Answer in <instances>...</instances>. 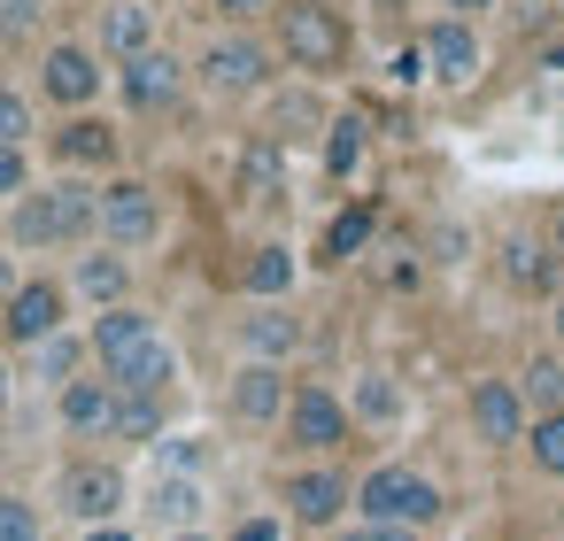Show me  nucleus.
I'll list each match as a JSON object with an SVG mask.
<instances>
[{"mask_svg":"<svg viewBox=\"0 0 564 541\" xmlns=\"http://www.w3.org/2000/svg\"><path fill=\"white\" fill-rule=\"evenodd\" d=\"M17 256H78L101 240V178H40L24 202H9V225H0Z\"/></svg>","mask_w":564,"mask_h":541,"instance_id":"obj_1","label":"nucleus"},{"mask_svg":"<svg viewBox=\"0 0 564 541\" xmlns=\"http://www.w3.org/2000/svg\"><path fill=\"white\" fill-rule=\"evenodd\" d=\"M186 63H194V101H209V109H256V101H271L279 71H286L271 32H209Z\"/></svg>","mask_w":564,"mask_h":541,"instance_id":"obj_2","label":"nucleus"},{"mask_svg":"<svg viewBox=\"0 0 564 541\" xmlns=\"http://www.w3.org/2000/svg\"><path fill=\"white\" fill-rule=\"evenodd\" d=\"M263 32H271L279 63L294 78H310V86H325V78H340L356 63V24H348L340 0H279Z\"/></svg>","mask_w":564,"mask_h":541,"instance_id":"obj_3","label":"nucleus"},{"mask_svg":"<svg viewBox=\"0 0 564 541\" xmlns=\"http://www.w3.org/2000/svg\"><path fill=\"white\" fill-rule=\"evenodd\" d=\"M356 518H379V526H410V533H433L448 518V487L410 464V456H379L356 472Z\"/></svg>","mask_w":564,"mask_h":541,"instance_id":"obj_4","label":"nucleus"},{"mask_svg":"<svg viewBox=\"0 0 564 541\" xmlns=\"http://www.w3.org/2000/svg\"><path fill=\"white\" fill-rule=\"evenodd\" d=\"M279 518H286L294 533H310V541L340 533V526L356 518V472H348L340 456H325V464H286V472H279Z\"/></svg>","mask_w":564,"mask_h":541,"instance_id":"obj_5","label":"nucleus"},{"mask_svg":"<svg viewBox=\"0 0 564 541\" xmlns=\"http://www.w3.org/2000/svg\"><path fill=\"white\" fill-rule=\"evenodd\" d=\"M348 441H356L348 394L325 387V379H294V402H286V418H279V448H286L294 464H325V456H340Z\"/></svg>","mask_w":564,"mask_h":541,"instance_id":"obj_6","label":"nucleus"},{"mask_svg":"<svg viewBox=\"0 0 564 541\" xmlns=\"http://www.w3.org/2000/svg\"><path fill=\"white\" fill-rule=\"evenodd\" d=\"M117 101H124L132 125H171L194 101V63L178 47H148V55L117 63Z\"/></svg>","mask_w":564,"mask_h":541,"instance_id":"obj_7","label":"nucleus"},{"mask_svg":"<svg viewBox=\"0 0 564 541\" xmlns=\"http://www.w3.org/2000/svg\"><path fill=\"white\" fill-rule=\"evenodd\" d=\"M55 510H63L70 526H117V518L132 510V472H124V456H101V448L70 456V464L55 472Z\"/></svg>","mask_w":564,"mask_h":541,"instance_id":"obj_8","label":"nucleus"},{"mask_svg":"<svg viewBox=\"0 0 564 541\" xmlns=\"http://www.w3.org/2000/svg\"><path fill=\"white\" fill-rule=\"evenodd\" d=\"M163 232H171V202H163V186H155V178H140V171L101 178V240H109V248L148 256Z\"/></svg>","mask_w":564,"mask_h":541,"instance_id":"obj_9","label":"nucleus"},{"mask_svg":"<svg viewBox=\"0 0 564 541\" xmlns=\"http://www.w3.org/2000/svg\"><path fill=\"white\" fill-rule=\"evenodd\" d=\"M70 310H78L70 279H55V271H24L17 302L0 310V348H9V356H32V348H47L55 333H70Z\"/></svg>","mask_w":564,"mask_h":541,"instance_id":"obj_10","label":"nucleus"},{"mask_svg":"<svg viewBox=\"0 0 564 541\" xmlns=\"http://www.w3.org/2000/svg\"><path fill=\"white\" fill-rule=\"evenodd\" d=\"M109 78H117V71L101 63L94 40H47V47H40V101L63 109V117L101 109V86H109Z\"/></svg>","mask_w":564,"mask_h":541,"instance_id":"obj_11","label":"nucleus"},{"mask_svg":"<svg viewBox=\"0 0 564 541\" xmlns=\"http://www.w3.org/2000/svg\"><path fill=\"white\" fill-rule=\"evenodd\" d=\"M464 425H471V441L487 456H510V448H525L533 410H525V394H518L510 371H479V379H464Z\"/></svg>","mask_w":564,"mask_h":541,"instance_id":"obj_12","label":"nucleus"},{"mask_svg":"<svg viewBox=\"0 0 564 541\" xmlns=\"http://www.w3.org/2000/svg\"><path fill=\"white\" fill-rule=\"evenodd\" d=\"M417 55H425V86L433 94H471L487 78V32L479 24L433 17V24H417Z\"/></svg>","mask_w":564,"mask_h":541,"instance_id":"obj_13","label":"nucleus"},{"mask_svg":"<svg viewBox=\"0 0 564 541\" xmlns=\"http://www.w3.org/2000/svg\"><path fill=\"white\" fill-rule=\"evenodd\" d=\"M47 155H55L63 178H117L124 171V132H117V117L78 109V117H63L47 132Z\"/></svg>","mask_w":564,"mask_h":541,"instance_id":"obj_14","label":"nucleus"},{"mask_svg":"<svg viewBox=\"0 0 564 541\" xmlns=\"http://www.w3.org/2000/svg\"><path fill=\"white\" fill-rule=\"evenodd\" d=\"M217 402H225V418L240 425V433H279V418H286V402H294V371L286 364H232L225 371V387H217Z\"/></svg>","mask_w":564,"mask_h":541,"instance_id":"obj_15","label":"nucleus"},{"mask_svg":"<svg viewBox=\"0 0 564 541\" xmlns=\"http://www.w3.org/2000/svg\"><path fill=\"white\" fill-rule=\"evenodd\" d=\"M232 348L248 356V364H302V348H310V317L294 310V302H248L240 317H232Z\"/></svg>","mask_w":564,"mask_h":541,"instance_id":"obj_16","label":"nucleus"},{"mask_svg":"<svg viewBox=\"0 0 564 541\" xmlns=\"http://www.w3.org/2000/svg\"><path fill=\"white\" fill-rule=\"evenodd\" d=\"M495 279H502L518 302H564V263H556L549 232L510 225V232L495 240Z\"/></svg>","mask_w":564,"mask_h":541,"instance_id":"obj_17","label":"nucleus"},{"mask_svg":"<svg viewBox=\"0 0 564 541\" xmlns=\"http://www.w3.org/2000/svg\"><path fill=\"white\" fill-rule=\"evenodd\" d=\"M63 279H70V294H78L86 310H117V302H140V271H132V256H124V248H109V240L78 248Z\"/></svg>","mask_w":564,"mask_h":541,"instance_id":"obj_18","label":"nucleus"},{"mask_svg":"<svg viewBox=\"0 0 564 541\" xmlns=\"http://www.w3.org/2000/svg\"><path fill=\"white\" fill-rule=\"evenodd\" d=\"M148 340H163V317L148 302H117V310H94L86 317V348H94V371H117L124 356H140Z\"/></svg>","mask_w":564,"mask_h":541,"instance_id":"obj_19","label":"nucleus"},{"mask_svg":"<svg viewBox=\"0 0 564 541\" xmlns=\"http://www.w3.org/2000/svg\"><path fill=\"white\" fill-rule=\"evenodd\" d=\"M94 47H101V63L117 71V63H132V55H148V47H163V17H155V0H101L94 9Z\"/></svg>","mask_w":564,"mask_h":541,"instance_id":"obj_20","label":"nucleus"},{"mask_svg":"<svg viewBox=\"0 0 564 541\" xmlns=\"http://www.w3.org/2000/svg\"><path fill=\"white\" fill-rule=\"evenodd\" d=\"M294 286H302V256L286 240H256L232 263V294L240 302H294Z\"/></svg>","mask_w":564,"mask_h":541,"instance_id":"obj_21","label":"nucleus"},{"mask_svg":"<svg viewBox=\"0 0 564 541\" xmlns=\"http://www.w3.org/2000/svg\"><path fill=\"white\" fill-rule=\"evenodd\" d=\"M55 425H63L70 441H109V433H117V379H109V371L70 379V387L55 394Z\"/></svg>","mask_w":564,"mask_h":541,"instance_id":"obj_22","label":"nucleus"},{"mask_svg":"<svg viewBox=\"0 0 564 541\" xmlns=\"http://www.w3.org/2000/svg\"><path fill=\"white\" fill-rule=\"evenodd\" d=\"M348 418H356V433H402V418H410V394H402V379H394L387 364H364V371H348Z\"/></svg>","mask_w":564,"mask_h":541,"instance_id":"obj_23","label":"nucleus"},{"mask_svg":"<svg viewBox=\"0 0 564 541\" xmlns=\"http://www.w3.org/2000/svg\"><path fill=\"white\" fill-rule=\"evenodd\" d=\"M364 163H371V117H364V109H333V125H325V140H317L325 186H356Z\"/></svg>","mask_w":564,"mask_h":541,"instance_id":"obj_24","label":"nucleus"},{"mask_svg":"<svg viewBox=\"0 0 564 541\" xmlns=\"http://www.w3.org/2000/svg\"><path fill=\"white\" fill-rule=\"evenodd\" d=\"M232 194L256 202V209H279L286 202V148L263 140V132H248L240 155H232Z\"/></svg>","mask_w":564,"mask_h":541,"instance_id":"obj_25","label":"nucleus"},{"mask_svg":"<svg viewBox=\"0 0 564 541\" xmlns=\"http://www.w3.org/2000/svg\"><path fill=\"white\" fill-rule=\"evenodd\" d=\"M379 248V202H340L333 217H325V232H317V263L325 271H348V263H364Z\"/></svg>","mask_w":564,"mask_h":541,"instance_id":"obj_26","label":"nucleus"},{"mask_svg":"<svg viewBox=\"0 0 564 541\" xmlns=\"http://www.w3.org/2000/svg\"><path fill=\"white\" fill-rule=\"evenodd\" d=\"M202 518H209L202 472H155V487H148V526H155V533H194Z\"/></svg>","mask_w":564,"mask_h":541,"instance_id":"obj_27","label":"nucleus"},{"mask_svg":"<svg viewBox=\"0 0 564 541\" xmlns=\"http://www.w3.org/2000/svg\"><path fill=\"white\" fill-rule=\"evenodd\" d=\"M325 125H333V109L310 94V78L302 86H271V101H263V140H279V148H294V140H325Z\"/></svg>","mask_w":564,"mask_h":541,"instance_id":"obj_28","label":"nucleus"},{"mask_svg":"<svg viewBox=\"0 0 564 541\" xmlns=\"http://www.w3.org/2000/svg\"><path fill=\"white\" fill-rule=\"evenodd\" d=\"M171 418H178V394H124L117 387V448H155L163 433H171Z\"/></svg>","mask_w":564,"mask_h":541,"instance_id":"obj_29","label":"nucleus"},{"mask_svg":"<svg viewBox=\"0 0 564 541\" xmlns=\"http://www.w3.org/2000/svg\"><path fill=\"white\" fill-rule=\"evenodd\" d=\"M124 394H178V340L163 333V340H148L140 356H124L117 371H109Z\"/></svg>","mask_w":564,"mask_h":541,"instance_id":"obj_30","label":"nucleus"},{"mask_svg":"<svg viewBox=\"0 0 564 541\" xmlns=\"http://www.w3.org/2000/svg\"><path fill=\"white\" fill-rule=\"evenodd\" d=\"M94 371V348H86V333H55L47 348H32V379L47 387V394H63L70 379H86Z\"/></svg>","mask_w":564,"mask_h":541,"instance_id":"obj_31","label":"nucleus"},{"mask_svg":"<svg viewBox=\"0 0 564 541\" xmlns=\"http://www.w3.org/2000/svg\"><path fill=\"white\" fill-rule=\"evenodd\" d=\"M510 379H518V394H525V410H533V418L564 410V356H556V348H533Z\"/></svg>","mask_w":564,"mask_h":541,"instance_id":"obj_32","label":"nucleus"},{"mask_svg":"<svg viewBox=\"0 0 564 541\" xmlns=\"http://www.w3.org/2000/svg\"><path fill=\"white\" fill-rule=\"evenodd\" d=\"M364 263H371V279H379L387 294H417V286H425V271H433V263H425V248H371Z\"/></svg>","mask_w":564,"mask_h":541,"instance_id":"obj_33","label":"nucleus"},{"mask_svg":"<svg viewBox=\"0 0 564 541\" xmlns=\"http://www.w3.org/2000/svg\"><path fill=\"white\" fill-rule=\"evenodd\" d=\"M525 464L541 479H564V410H549V418L525 425Z\"/></svg>","mask_w":564,"mask_h":541,"instance_id":"obj_34","label":"nucleus"},{"mask_svg":"<svg viewBox=\"0 0 564 541\" xmlns=\"http://www.w3.org/2000/svg\"><path fill=\"white\" fill-rule=\"evenodd\" d=\"M55 0H0V47H40Z\"/></svg>","mask_w":564,"mask_h":541,"instance_id":"obj_35","label":"nucleus"},{"mask_svg":"<svg viewBox=\"0 0 564 541\" xmlns=\"http://www.w3.org/2000/svg\"><path fill=\"white\" fill-rule=\"evenodd\" d=\"M0 541H47V510L17 487H0Z\"/></svg>","mask_w":564,"mask_h":541,"instance_id":"obj_36","label":"nucleus"},{"mask_svg":"<svg viewBox=\"0 0 564 541\" xmlns=\"http://www.w3.org/2000/svg\"><path fill=\"white\" fill-rule=\"evenodd\" d=\"M32 132H40L32 94L24 86H0V148H32Z\"/></svg>","mask_w":564,"mask_h":541,"instance_id":"obj_37","label":"nucleus"},{"mask_svg":"<svg viewBox=\"0 0 564 541\" xmlns=\"http://www.w3.org/2000/svg\"><path fill=\"white\" fill-rule=\"evenodd\" d=\"M271 9H279V0H209L217 32H263V24H271Z\"/></svg>","mask_w":564,"mask_h":541,"instance_id":"obj_38","label":"nucleus"},{"mask_svg":"<svg viewBox=\"0 0 564 541\" xmlns=\"http://www.w3.org/2000/svg\"><path fill=\"white\" fill-rule=\"evenodd\" d=\"M40 186V171H32V148H0V209L9 202H24Z\"/></svg>","mask_w":564,"mask_h":541,"instance_id":"obj_39","label":"nucleus"},{"mask_svg":"<svg viewBox=\"0 0 564 541\" xmlns=\"http://www.w3.org/2000/svg\"><path fill=\"white\" fill-rule=\"evenodd\" d=\"M225 541H294V526H286L279 510H240V518L225 526Z\"/></svg>","mask_w":564,"mask_h":541,"instance_id":"obj_40","label":"nucleus"},{"mask_svg":"<svg viewBox=\"0 0 564 541\" xmlns=\"http://www.w3.org/2000/svg\"><path fill=\"white\" fill-rule=\"evenodd\" d=\"M425 263H441V271L471 263V232H464V225H433V240H425Z\"/></svg>","mask_w":564,"mask_h":541,"instance_id":"obj_41","label":"nucleus"},{"mask_svg":"<svg viewBox=\"0 0 564 541\" xmlns=\"http://www.w3.org/2000/svg\"><path fill=\"white\" fill-rule=\"evenodd\" d=\"M325 541H433V533H410V526H379V518H348L340 533H325Z\"/></svg>","mask_w":564,"mask_h":541,"instance_id":"obj_42","label":"nucleus"},{"mask_svg":"<svg viewBox=\"0 0 564 541\" xmlns=\"http://www.w3.org/2000/svg\"><path fill=\"white\" fill-rule=\"evenodd\" d=\"M17 286H24V263H17V248H9V240H0V310L17 302Z\"/></svg>","mask_w":564,"mask_h":541,"instance_id":"obj_43","label":"nucleus"},{"mask_svg":"<svg viewBox=\"0 0 564 541\" xmlns=\"http://www.w3.org/2000/svg\"><path fill=\"white\" fill-rule=\"evenodd\" d=\"M433 9H441V17H456V24H479L487 9H502V0H433Z\"/></svg>","mask_w":564,"mask_h":541,"instance_id":"obj_44","label":"nucleus"},{"mask_svg":"<svg viewBox=\"0 0 564 541\" xmlns=\"http://www.w3.org/2000/svg\"><path fill=\"white\" fill-rule=\"evenodd\" d=\"M78 541H140V533H132V518H117V526H78Z\"/></svg>","mask_w":564,"mask_h":541,"instance_id":"obj_45","label":"nucleus"},{"mask_svg":"<svg viewBox=\"0 0 564 541\" xmlns=\"http://www.w3.org/2000/svg\"><path fill=\"white\" fill-rule=\"evenodd\" d=\"M17 410V371H9V348H0V418Z\"/></svg>","mask_w":564,"mask_h":541,"instance_id":"obj_46","label":"nucleus"},{"mask_svg":"<svg viewBox=\"0 0 564 541\" xmlns=\"http://www.w3.org/2000/svg\"><path fill=\"white\" fill-rule=\"evenodd\" d=\"M541 232H549V248H556V263H564V202L549 209V225H541Z\"/></svg>","mask_w":564,"mask_h":541,"instance_id":"obj_47","label":"nucleus"},{"mask_svg":"<svg viewBox=\"0 0 564 541\" xmlns=\"http://www.w3.org/2000/svg\"><path fill=\"white\" fill-rule=\"evenodd\" d=\"M371 17H402V9H417V0H364Z\"/></svg>","mask_w":564,"mask_h":541,"instance_id":"obj_48","label":"nucleus"},{"mask_svg":"<svg viewBox=\"0 0 564 541\" xmlns=\"http://www.w3.org/2000/svg\"><path fill=\"white\" fill-rule=\"evenodd\" d=\"M549 333H556V356H564V302H549Z\"/></svg>","mask_w":564,"mask_h":541,"instance_id":"obj_49","label":"nucleus"},{"mask_svg":"<svg viewBox=\"0 0 564 541\" xmlns=\"http://www.w3.org/2000/svg\"><path fill=\"white\" fill-rule=\"evenodd\" d=\"M155 541H217L209 526H194V533H155Z\"/></svg>","mask_w":564,"mask_h":541,"instance_id":"obj_50","label":"nucleus"},{"mask_svg":"<svg viewBox=\"0 0 564 541\" xmlns=\"http://www.w3.org/2000/svg\"><path fill=\"white\" fill-rule=\"evenodd\" d=\"M502 541H549V533H502Z\"/></svg>","mask_w":564,"mask_h":541,"instance_id":"obj_51","label":"nucleus"},{"mask_svg":"<svg viewBox=\"0 0 564 541\" xmlns=\"http://www.w3.org/2000/svg\"><path fill=\"white\" fill-rule=\"evenodd\" d=\"M448 541H487V533H448Z\"/></svg>","mask_w":564,"mask_h":541,"instance_id":"obj_52","label":"nucleus"}]
</instances>
